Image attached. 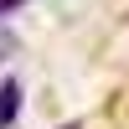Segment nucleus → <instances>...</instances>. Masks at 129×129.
Here are the masks:
<instances>
[{"label": "nucleus", "mask_w": 129, "mask_h": 129, "mask_svg": "<svg viewBox=\"0 0 129 129\" xmlns=\"http://www.w3.org/2000/svg\"><path fill=\"white\" fill-rule=\"evenodd\" d=\"M62 129H78V124H62Z\"/></svg>", "instance_id": "nucleus-3"}, {"label": "nucleus", "mask_w": 129, "mask_h": 129, "mask_svg": "<svg viewBox=\"0 0 129 129\" xmlns=\"http://www.w3.org/2000/svg\"><path fill=\"white\" fill-rule=\"evenodd\" d=\"M21 5H26V0H0V21H5L10 10H21Z\"/></svg>", "instance_id": "nucleus-2"}, {"label": "nucleus", "mask_w": 129, "mask_h": 129, "mask_svg": "<svg viewBox=\"0 0 129 129\" xmlns=\"http://www.w3.org/2000/svg\"><path fill=\"white\" fill-rule=\"evenodd\" d=\"M16 109H21V83L16 78H0V129L16 124Z\"/></svg>", "instance_id": "nucleus-1"}]
</instances>
